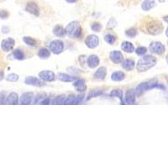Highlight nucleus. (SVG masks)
Here are the masks:
<instances>
[{
	"mask_svg": "<svg viewBox=\"0 0 168 168\" xmlns=\"http://www.w3.org/2000/svg\"><path fill=\"white\" fill-rule=\"evenodd\" d=\"M63 49H64V45L61 40H55L51 41L50 44V50L54 54H60L61 52H62Z\"/></svg>",
	"mask_w": 168,
	"mask_h": 168,
	"instance_id": "39448f33",
	"label": "nucleus"
},
{
	"mask_svg": "<svg viewBox=\"0 0 168 168\" xmlns=\"http://www.w3.org/2000/svg\"><path fill=\"white\" fill-rule=\"evenodd\" d=\"M58 78L60 81L65 82V83H70V82H73L76 80V77L68 75V74H66V73H59Z\"/></svg>",
	"mask_w": 168,
	"mask_h": 168,
	"instance_id": "412c9836",
	"label": "nucleus"
},
{
	"mask_svg": "<svg viewBox=\"0 0 168 168\" xmlns=\"http://www.w3.org/2000/svg\"><path fill=\"white\" fill-rule=\"evenodd\" d=\"M110 96L111 97H118L120 99V103H122V104H124V100H123V93H122V91L121 90H113L110 93Z\"/></svg>",
	"mask_w": 168,
	"mask_h": 168,
	"instance_id": "a878e982",
	"label": "nucleus"
},
{
	"mask_svg": "<svg viewBox=\"0 0 168 168\" xmlns=\"http://www.w3.org/2000/svg\"><path fill=\"white\" fill-rule=\"evenodd\" d=\"M146 51H147V49L145 47V46H140V47H138L136 50H135V52L137 55L139 56H143V55H145L146 53Z\"/></svg>",
	"mask_w": 168,
	"mask_h": 168,
	"instance_id": "473e14b6",
	"label": "nucleus"
},
{
	"mask_svg": "<svg viewBox=\"0 0 168 168\" xmlns=\"http://www.w3.org/2000/svg\"><path fill=\"white\" fill-rule=\"evenodd\" d=\"M50 51L47 49H40V51H38V56L41 59H46L50 56Z\"/></svg>",
	"mask_w": 168,
	"mask_h": 168,
	"instance_id": "bb28decb",
	"label": "nucleus"
},
{
	"mask_svg": "<svg viewBox=\"0 0 168 168\" xmlns=\"http://www.w3.org/2000/svg\"><path fill=\"white\" fill-rule=\"evenodd\" d=\"M8 17H9V13L6 10H2L0 12V19H7Z\"/></svg>",
	"mask_w": 168,
	"mask_h": 168,
	"instance_id": "c9c22d12",
	"label": "nucleus"
},
{
	"mask_svg": "<svg viewBox=\"0 0 168 168\" xmlns=\"http://www.w3.org/2000/svg\"><path fill=\"white\" fill-rule=\"evenodd\" d=\"M33 100H34V94L32 93H25L21 96L19 103L21 104H30L31 103H33Z\"/></svg>",
	"mask_w": 168,
	"mask_h": 168,
	"instance_id": "ddd939ff",
	"label": "nucleus"
},
{
	"mask_svg": "<svg viewBox=\"0 0 168 168\" xmlns=\"http://www.w3.org/2000/svg\"><path fill=\"white\" fill-rule=\"evenodd\" d=\"M103 93L102 91H99V90H96V91H93V92H91V93H89L88 97V99H90L91 97H97L98 95H101Z\"/></svg>",
	"mask_w": 168,
	"mask_h": 168,
	"instance_id": "72a5a7b5",
	"label": "nucleus"
},
{
	"mask_svg": "<svg viewBox=\"0 0 168 168\" xmlns=\"http://www.w3.org/2000/svg\"><path fill=\"white\" fill-rule=\"evenodd\" d=\"M4 72H3V71H0V81L4 79Z\"/></svg>",
	"mask_w": 168,
	"mask_h": 168,
	"instance_id": "4c0bfd02",
	"label": "nucleus"
},
{
	"mask_svg": "<svg viewBox=\"0 0 168 168\" xmlns=\"http://www.w3.org/2000/svg\"><path fill=\"white\" fill-rule=\"evenodd\" d=\"M125 75H124V72H121V71H116L114 72L112 76H111V79L115 82H120L122 80L124 79Z\"/></svg>",
	"mask_w": 168,
	"mask_h": 168,
	"instance_id": "b1692460",
	"label": "nucleus"
},
{
	"mask_svg": "<svg viewBox=\"0 0 168 168\" xmlns=\"http://www.w3.org/2000/svg\"><path fill=\"white\" fill-rule=\"evenodd\" d=\"M12 56L16 60H23L25 58V55L23 53V51L19 49H16L14 50L12 53Z\"/></svg>",
	"mask_w": 168,
	"mask_h": 168,
	"instance_id": "393cba45",
	"label": "nucleus"
},
{
	"mask_svg": "<svg viewBox=\"0 0 168 168\" xmlns=\"http://www.w3.org/2000/svg\"><path fill=\"white\" fill-rule=\"evenodd\" d=\"M109 57H110L111 61L114 62V63L118 64V63H120V62H123L124 56L119 51H113L109 54Z\"/></svg>",
	"mask_w": 168,
	"mask_h": 168,
	"instance_id": "9b49d317",
	"label": "nucleus"
},
{
	"mask_svg": "<svg viewBox=\"0 0 168 168\" xmlns=\"http://www.w3.org/2000/svg\"><path fill=\"white\" fill-rule=\"evenodd\" d=\"M136 34H137V31H136L135 29H129L128 30L125 31V35L127 36H129V38L135 37V36H136Z\"/></svg>",
	"mask_w": 168,
	"mask_h": 168,
	"instance_id": "2f4dec72",
	"label": "nucleus"
},
{
	"mask_svg": "<svg viewBox=\"0 0 168 168\" xmlns=\"http://www.w3.org/2000/svg\"><path fill=\"white\" fill-rule=\"evenodd\" d=\"M2 32H3V33H9V28H8V27L6 26H4L2 28Z\"/></svg>",
	"mask_w": 168,
	"mask_h": 168,
	"instance_id": "e433bc0d",
	"label": "nucleus"
},
{
	"mask_svg": "<svg viewBox=\"0 0 168 168\" xmlns=\"http://www.w3.org/2000/svg\"><path fill=\"white\" fill-rule=\"evenodd\" d=\"M6 80L9 81V82H16L19 80V76L15 73H11V74H9L7 76Z\"/></svg>",
	"mask_w": 168,
	"mask_h": 168,
	"instance_id": "7c9ffc66",
	"label": "nucleus"
},
{
	"mask_svg": "<svg viewBox=\"0 0 168 168\" xmlns=\"http://www.w3.org/2000/svg\"><path fill=\"white\" fill-rule=\"evenodd\" d=\"M65 31H66V34H67L70 37L77 38V37H80L82 34V28L77 21H72L67 25Z\"/></svg>",
	"mask_w": 168,
	"mask_h": 168,
	"instance_id": "7ed1b4c3",
	"label": "nucleus"
},
{
	"mask_svg": "<svg viewBox=\"0 0 168 168\" xmlns=\"http://www.w3.org/2000/svg\"><path fill=\"white\" fill-rule=\"evenodd\" d=\"M87 62H88V65L89 67L94 68V67L98 66V64H99V58L96 55H92V56H90L88 58Z\"/></svg>",
	"mask_w": 168,
	"mask_h": 168,
	"instance_id": "dca6fc26",
	"label": "nucleus"
},
{
	"mask_svg": "<svg viewBox=\"0 0 168 168\" xmlns=\"http://www.w3.org/2000/svg\"><path fill=\"white\" fill-rule=\"evenodd\" d=\"M149 50L151 53L162 55L165 52V46L161 42H152L149 46Z\"/></svg>",
	"mask_w": 168,
	"mask_h": 168,
	"instance_id": "423d86ee",
	"label": "nucleus"
},
{
	"mask_svg": "<svg viewBox=\"0 0 168 168\" xmlns=\"http://www.w3.org/2000/svg\"><path fill=\"white\" fill-rule=\"evenodd\" d=\"M106 73H107L106 68H105L104 66H102V67H100V68L97 69V71L95 72V74H94L93 77H94V78L96 80L102 81V80H103L105 78Z\"/></svg>",
	"mask_w": 168,
	"mask_h": 168,
	"instance_id": "2eb2a0df",
	"label": "nucleus"
},
{
	"mask_svg": "<svg viewBox=\"0 0 168 168\" xmlns=\"http://www.w3.org/2000/svg\"><path fill=\"white\" fill-rule=\"evenodd\" d=\"M162 29H163L162 25L159 21H155V20L147 24L146 25L147 32L151 35H158L162 32Z\"/></svg>",
	"mask_w": 168,
	"mask_h": 168,
	"instance_id": "20e7f679",
	"label": "nucleus"
},
{
	"mask_svg": "<svg viewBox=\"0 0 168 168\" xmlns=\"http://www.w3.org/2000/svg\"><path fill=\"white\" fill-rule=\"evenodd\" d=\"M155 6V0H146L143 2L141 5V8L145 11H148L152 8H154Z\"/></svg>",
	"mask_w": 168,
	"mask_h": 168,
	"instance_id": "a211bd4d",
	"label": "nucleus"
},
{
	"mask_svg": "<svg viewBox=\"0 0 168 168\" xmlns=\"http://www.w3.org/2000/svg\"><path fill=\"white\" fill-rule=\"evenodd\" d=\"M104 40L109 45H113L115 42L116 38H115L114 36H113L111 34H109V35H106V36H104Z\"/></svg>",
	"mask_w": 168,
	"mask_h": 168,
	"instance_id": "c756f323",
	"label": "nucleus"
},
{
	"mask_svg": "<svg viewBox=\"0 0 168 168\" xmlns=\"http://www.w3.org/2000/svg\"><path fill=\"white\" fill-rule=\"evenodd\" d=\"M99 43V39L97 36H94V35H91V36H88L85 40V44L86 45L89 47V48L93 49L97 47Z\"/></svg>",
	"mask_w": 168,
	"mask_h": 168,
	"instance_id": "6e6552de",
	"label": "nucleus"
},
{
	"mask_svg": "<svg viewBox=\"0 0 168 168\" xmlns=\"http://www.w3.org/2000/svg\"><path fill=\"white\" fill-rule=\"evenodd\" d=\"M66 98V97H65V96H59V97H56L55 99H53L52 103H53V104H64Z\"/></svg>",
	"mask_w": 168,
	"mask_h": 168,
	"instance_id": "c85d7f7f",
	"label": "nucleus"
},
{
	"mask_svg": "<svg viewBox=\"0 0 168 168\" xmlns=\"http://www.w3.org/2000/svg\"><path fill=\"white\" fill-rule=\"evenodd\" d=\"M125 103L128 104H134L135 103V91L129 90L125 94Z\"/></svg>",
	"mask_w": 168,
	"mask_h": 168,
	"instance_id": "f3484780",
	"label": "nucleus"
},
{
	"mask_svg": "<svg viewBox=\"0 0 168 168\" xmlns=\"http://www.w3.org/2000/svg\"><path fill=\"white\" fill-rule=\"evenodd\" d=\"M153 88H160L162 89V90H166V88L162 84L158 83L155 80H150V81L140 84L135 89V93H136V95L140 96L144 93H146V91H149V90H151Z\"/></svg>",
	"mask_w": 168,
	"mask_h": 168,
	"instance_id": "f257e3e1",
	"label": "nucleus"
},
{
	"mask_svg": "<svg viewBox=\"0 0 168 168\" xmlns=\"http://www.w3.org/2000/svg\"><path fill=\"white\" fill-rule=\"evenodd\" d=\"M121 49L125 51V52H128V53H131L135 51V47L132 45V43L128 42V41H124L123 42V44L121 45Z\"/></svg>",
	"mask_w": 168,
	"mask_h": 168,
	"instance_id": "4be33fe9",
	"label": "nucleus"
},
{
	"mask_svg": "<svg viewBox=\"0 0 168 168\" xmlns=\"http://www.w3.org/2000/svg\"><path fill=\"white\" fill-rule=\"evenodd\" d=\"M53 33L58 37H64L66 35V31L65 29L62 25H56L53 29Z\"/></svg>",
	"mask_w": 168,
	"mask_h": 168,
	"instance_id": "5701e85b",
	"label": "nucleus"
},
{
	"mask_svg": "<svg viewBox=\"0 0 168 168\" xmlns=\"http://www.w3.org/2000/svg\"><path fill=\"white\" fill-rule=\"evenodd\" d=\"M91 28H92V30H93V31L98 32V31H100V30L102 29V25H101L99 23H94V24L92 25Z\"/></svg>",
	"mask_w": 168,
	"mask_h": 168,
	"instance_id": "f704fd0d",
	"label": "nucleus"
},
{
	"mask_svg": "<svg viewBox=\"0 0 168 168\" xmlns=\"http://www.w3.org/2000/svg\"><path fill=\"white\" fill-rule=\"evenodd\" d=\"M25 9H26L27 12L32 13V14H34L36 16H38L39 13H40L39 7H38V5L36 4L35 2H30V3H28Z\"/></svg>",
	"mask_w": 168,
	"mask_h": 168,
	"instance_id": "f8f14e48",
	"label": "nucleus"
},
{
	"mask_svg": "<svg viewBox=\"0 0 168 168\" xmlns=\"http://www.w3.org/2000/svg\"><path fill=\"white\" fill-rule=\"evenodd\" d=\"M73 86L75 87L76 89L78 92H84L87 89V86L85 84V81L84 80H77V81H76L74 84H73Z\"/></svg>",
	"mask_w": 168,
	"mask_h": 168,
	"instance_id": "6ab92c4d",
	"label": "nucleus"
},
{
	"mask_svg": "<svg viewBox=\"0 0 168 168\" xmlns=\"http://www.w3.org/2000/svg\"><path fill=\"white\" fill-rule=\"evenodd\" d=\"M155 64H156V58L154 57L153 56L148 55L143 56L139 60L136 65V69L139 71H146L151 67H153Z\"/></svg>",
	"mask_w": 168,
	"mask_h": 168,
	"instance_id": "f03ea898",
	"label": "nucleus"
},
{
	"mask_svg": "<svg viewBox=\"0 0 168 168\" xmlns=\"http://www.w3.org/2000/svg\"><path fill=\"white\" fill-rule=\"evenodd\" d=\"M23 41L28 45H30V46H36V40H34L33 38L29 37V36H25L23 37Z\"/></svg>",
	"mask_w": 168,
	"mask_h": 168,
	"instance_id": "cd10ccee",
	"label": "nucleus"
},
{
	"mask_svg": "<svg viewBox=\"0 0 168 168\" xmlns=\"http://www.w3.org/2000/svg\"><path fill=\"white\" fill-rule=\"evenodd\" d=\"M40 79L44 82H52L55 80V74L51 71H42L39 73Z\"/></svg>",
	"mask_w": 168,
	"mask_h": 168,
	"instance_id": "9d476101",
	"label": "nucleus"
},
{
	"mask_svg": "<svg viewBox=\"0 0 168 168\" xmlns=\"http://www.w3.org/2000/svg\"><path fill=\"white\" fill-rule=\"evenodd\" d=\"M135 62L133 60H130V59H126L124 60L123 63H122V66L123 68L125 69L126 71H131L135 68Z\"/></svg>",
	"mask_w": 168,
	"mask_h": 168,
	"instance_id": "aec40b11",
	"label": "nucleus"
},
{
	"mask_svg": "<svg viewBox=\"0 0 168 168\" xmlns=\"http://www.w3.org/2000/svg\"><path fill=\"white\" fill-rule=\"evenodd\" d=\"M15 45V41L12 38H8L2 40L1 42V48L5 52L11 51L13 49V46Z\"/></svg>",
	"mask_w": 168,
	"mask_h": 168,
	"instance_id": "0eeeda50",
	"label": "nucleus"
},
{
	"mask_svg": "<svg viewBox=\"0 0 168 168\" xmlns=\"http://www.w3.org/2000/svg\"><path fill=\"white\" fill-rule=\"evenodd\" d=\"M66 2H68V3H76L77 1H78V0H66Z\"/></svg>",
	"mask_w": 168,
	"mask_h": 168,
	"instance_id": "58836bf2",
	"label": "nucleus"
},
{
	"mask_svg": "<svg viewBox=\"0 0 168 168\" xmlns=\"http://www.w3.org/2000/svg\"><path fill=\"white\" fill-rule=\"evenodd\" d=\"M25 83L28 85H31V86H35V87H43L45 84L41 79H38L37 77H27Z\"/></svg>",
	"mask_w": 168,
	"mask_h": 168,
	"instance_id": "1a4fd4ad",
	"label": "nucleus"
},
{
	"mask_svg": "<svg viewBox=\"0 0 168 168\" xmlns=\"http://www.w3.org/2000/svg\"><path fill=\"white\" fill-rule=\"evenodd\" d=\"M19 103V96L16 93H9L8 97H5L4 103L6 104H17Z\"/></svg>",
	"mask_w": 168,
	"mask_h": 168,
	"instance_id": "4468645a",
	"label": "nucleus"
}]
</instances>
